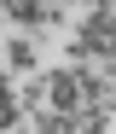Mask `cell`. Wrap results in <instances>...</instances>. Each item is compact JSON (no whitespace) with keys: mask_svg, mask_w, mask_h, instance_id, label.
Returning a JSON list of instances; mask_svg holds the SVG:
<instances>
[{"mask_svg":"<svg viewBox=\"0 0 116 134\" xmlns=\"http://www.w3.org/2000/svg\"><path fill=\"white\" fill-rule=\"evenodd\" d=\"M41 82H46V111L52 117H76L81 111V70L52 64V70H41Z\"/></svg>","mask_w":116,"mask_h":134,"instance_id":"cell-1","label":"cell"},{"mask_svg":"<svg viewBox=\"0 0 116 134\" xmlns=\"http://www.w3.org/2000/svg\"><path fill=\"white\" fill-rule=\"evenodd\" d=\"M35 64H41L35 41H29V35H12V41H6V76L23 82V76H35Z\"/></svg>","mask_w":116,"mask_h":134,"instance_id":"cell-2","label":"cell"},{"mask_svg":"<svg viewBox=\"0 0 116 134\" xmlns=\"http://www.w3.org/2000/svg\"><path fill=\"white\" fill-rule=\"evenodd\" d=\"M41 12H46V0H6V24L17 35H35L41 29Z\"/></svg>","mask_w":116,"mask_h":134,"instance_id":"cell-3","label":"cell"},{"mask_svg":"<svg viewBox=\"0 0 116 134\" xmlns=\"http://www.w3.org/2000/svg\"><path fill=\"white\" fill-rule=\"evenodd\" d=\"M70 134H110V111H99V105H81L76 117H70Z\"/></svg>","mask_w":116,"mask_h":134,"instance_id":"cell-4","label":"cell"},{"mask_svg":"<svg viewBox=\"0 0 116 134\" xmlns=\"http://www.w3.org/2000/svg\"><path fill=\"white\" fill-rule=\"evenodd\" d=\"M64 6H87L93 12V6H116V0H64Z\"/></svg>","mask_w":116,"mask_h":134,"instance_id":"cell-5","label":"cell"},{"mask_svg":"<svg viewBox=\"0 0 116 134\" xmlns=\"http://www.w3.org/2000/svg\"><path fill=\"white\" fill-rule=\"evenodd\" d=\"M0 24H6V0H0Z\"/></svg>","mask_w":116,"mask_h":134,"instance_id":"cell-6","label":"cell"}]
</instances>
